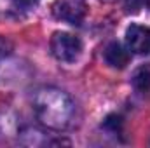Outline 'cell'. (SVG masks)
Listing matches in <instances>:
<instances>
[{
    "label": "cell",
    "mask_w": 150,
    "mask_h": 148,
    "mask_svg": "<svg viewBox=\"0 0 150 148\" xmlns=\"http://www.w3.org/2000/svg\"><path fill=\"white\" fill-rule=\"evenodd\" d=\"M80 51H82V42L72 33L56 32L51 38V52L58 61L72 63L80 56Z\"/></svg>",
    "instance_id": "obj_1"
},
{
    "label": "cell",
    "mask_w": 150,
    "mask_h": 148,
    "mask_svg": "<svg viewBox=\"0 0 150 148\" xmlns=\"http://www.w3.org/2000/svg\"><path fill=\"white\" fill-rule=\"evenodd\" d=\"M52 14L54 18L70 25H80L86 16V5L77 0H59L52 5Z\"/></svg>",
    "instance_id": "obj_2"
},
{
    "label": "cell",
    "mask_w": 150,
    "mask_h": 148,
    "mask_svg": "<svg viewBox=\"0 0 150 148\" xmlns=\"http://www.w3.org/2000/svg\"><path fill=\"white\" fill-rule=\"evenodd\" d=\"M126 42L129 51L136 54L150 52V30L140 25H131L126 30Z\"/></svg>",
    "instance_id": "obj_3"
},
{
    "label": "cell",
    "mask_w": 150,
    "mask_h": 148,
    "mask_svg": "<svg viewBox=\"0 0 150 148\" xmlns=\"http://www.w3.org/2000/svg\"><path fill=\"white\" fill-rule=\"evenodd\" d=\"M105 61L112 66V68H124L129 63V52L117 42L110 44L105 49Z\"/></svg>",
    "instance_id": "obj_4"
},
{
    "label": "cell",
    "mask_w": 150,
    "mask_h": 148,
    "mask_svg": "<svg viewBox=\"0 0 150 148\" xmlns=\"http://www.w3.org/2000/svg\"><path fill=\"white\" fill-rule=\"evenodd\" d=\"M133 87L142 92V94H149L150 92V70L149 68H140L136 70V73L133 75Z\"/></svg>",
    "instance_id": "obj_5"
},
{
    "label": "cell",
    "mask_w": 150,
    "mask_h": 148,
    "mask_svg": "<svg viewBox=\"0 0 150 148\" xmlns=\"http://www.w3.org/2000/svg\"><path fill=\"white\" fill-rule=\"evenodd\" d=\"M122 5L127 14H138L142 9L149 5V0H122Z\"/></svg>",
    "instance_id": "obj_6"
},
{
    "label": "cell",
    "mask_w": 150,
    "mask_h": 148,
    "mask_svg": "<svg viewBox=\"0 0 150 148\" xmlns=\"http://www.w3.org/2000/svg\"><path fill=\"white\" fill-rule=\"evenodd\" d=\"M103 125H105V129H110L113 132H117V131H120V127H122V118L119 117V115H108L105 120H103Z\"/></svg>",
    "instance_id": "obj_7"
},
{
    "label": "cell",
    "mask_w": 150,
    "mask_h": 148,
    "mask_svg": "<svg viewBox=\"0 0 150 148\" xmlns=\"http://www.w3.org/2000/svg\"><path fill=\"white\" fill-rule=\"evenodd\" d=\"M12 2L18 4V5H25V7H26V5H33L37 0H12Z\"/></svg>",
    "instance_id": "obj_8"
}]
</instances>
